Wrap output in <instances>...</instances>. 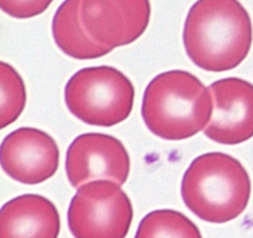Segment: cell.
<instances>
[{"label": "cell", "mask_w": 253, "mask_h": 238, "mask_svg": "<svg viewBox=\"0 0 253 238\" xmlns=\"http://www.w3.org/2000/svg\"><path fill=\"white\" fill-rule=\"evenodd\" d=\"M253 41L250 14L239 0H198L190 7L183 42L194 64L209 72L236 68Z\"/></svg>", "instance_id": "obj_1"}, {"label": "cell", "mask_w": 253, "mask_h": 238, "mask_svg": "<svg viewBox=\"0 0 253 238\" xmlns=\"http://www.w3.org/2000/svg\"><path fill=\"white\" fill-rule=\"evenodd\" d=\"M210 88L194 74L173 69L156 76L142 99L143 121L166 140H184L207 129L212 118Z\"/></svg>", "instance_id": "obj_2"}, {"label": "cell", "mask_w": 253, "mask_h": 238, "mask_svg": "<svg viewBox=\"0 0 253 238\" xmlns=\"http://www.w3.org/2000/svg\"><path fill=\"white\" fill-rule=\"evenodd\" d=\"M251 187L249 173L236 158L214 151L193 160L183 176L180 193L198 217L225 223L246 210Z\"/></svg>", "instance_id": "obj_3"}, {"label": "cell", "mask_w": 253, "mask_h": 238, "mask_svg": "<svg viewBox=\"0 0 253 238\" xmlns=\"http://www.w3.org/2000/svg\"><path fill=\"white\" fill-rule=\"evenodd\" d=\"M64 99L79 120L89 125L113 126L130 117L135 88L115 67H86L67 82Z\"/></svg>", "instance_id": "obj_4"}, {"label": "cell", "mask_w": 253, "mask_h": 238, "mask_svg": "<svg viewBox=\"0 0 253 238\" xmlns=\"http://www.w3.org/2000/svg\"><path fill=\"white\" fill-rule=\"evenodd\" d=\"M132 218L127 193L109 180L79 187L68 208V226L74 238H126Z\"/></svg>", "instance_id": "obj_5"}, {"label": "cell", "mask_w": 253, "mask_h": 238, "mask_svg": "<svg viewBox=\"0 0 253 238\" xmlns=\"http://www.w3.org/2000/svg\"><path fill=\"white\" fill-rule=\"evenodd\" d=\"M66 171L73 187L109 180L124 185L130 174V156L115 136L85 133L77 136L67 150Z\"/></svg>", "instance_id": "obj_6"}, {"label": "cell", "mask_w": 253, "mask_h": 238, "mask_svg": "<svg viewBox=\"0 0 253 238\" xmlns=\"http://www.w3.org/2000/svg\"><path fill=\"white\" fill-rule=\"evenodd\" d=\"M81 17L99 44L115 49L140 39L151 19L150 0H83Z\"/></svg>", "instance_id": "obj_7"}, {"label": "cell", "mask_w": 253, "mask_h": 238, "mask_svg": "<svg viewBox=\"0 0 253 238\" xmlns=\"http://www.w3.org/2000/svg\"><path fill=\"white\" fill-rule=\"evenodd\" d=\"M59 165V149L46 131L20 128L1 143V168L7 176L27 185L51 178Z\"/></svg>", "instance_id": "obj_8"}, {"label": "cell", "mask_w": 253, "mask_h": 238, "mask_svg": "<svg viewBox=\"0 0 253 238\" xmlns=\"http://www.w3.org/2000/svg\"><path fill=\"white\" fill-rule=\"evenodd\" d=\"M214 94V116L204 130L211 140L236 145L253 136V84L229 77L210 84Z\"/></svg>", "instance_id": "obj_9"}, {"label": "cell", "mask_w": 253, "mask_h": 238, "mask_svg": "<svg viewBox=\"0 0 253 238\" xmlns=\"http://www.w3.org/2000/svg\"><path fill=\"white\" fill-rule=\"evenodd\" d=\"M59 231L58 211L44 196H17L0 211V238H58Z\"/></svg>", "instance_id": "obj_10"}, {"label": "cell", "mask_w": 253, "mask_h": 238, "mask_svg": "<svg viewBox=\"0 0 253 238\" xmlns=\"http://www.w3.org/2000/svg\"><path fill=\"white\" fill-rule=\"evenodd\" d=\"M83 0H64L52 20V35L58 49L76 60L103 57L113 49L99 44L86 32L81 17Z\"/></svg>", "instance_id": "obj_11"}, {"label": "cell", "mask_w": 253, "mask_h": 238, "mask_svg": "<svg viewBox=\"0 0 253 238\" xmlns=\"http://www.w3.org/2000/svg\"><path fill=\"white\" fill-rule=\"evenodd\" d=\"M135 238H203L199 228L182 212L156 210L140 222Z\"/></svg>", "instance_id": "obj_12"}, {"label": "cell", "mask_w": 253, "mask_h": 238, "mask_svg": "<svg viewBox=\"0 0 253 238\" xmlns=\"http://www.w3.org/2000/svg\"><path fill=\"white\" fill-rule=\"evenodd\" d=\"M1 74V102H0V128L14 123L26 104V88L21 76L9 63H0Z\"/></svg>", "instance_id": "obj_13"}, {"label": "cell", "mask_w": 253, "mask_h": 238, "mask_svg": "<svg viewBox=\"0 0 253 238\" xmlns=\"http://www.w3.org/2000/svg\"><path fill=\"white\" fill-rule=\"evenodd\" d=\"M53 0H0L5 14L15 19H30L48 9Z\"/></svg>", "instance_id": "obj_14"}]
</instances>
